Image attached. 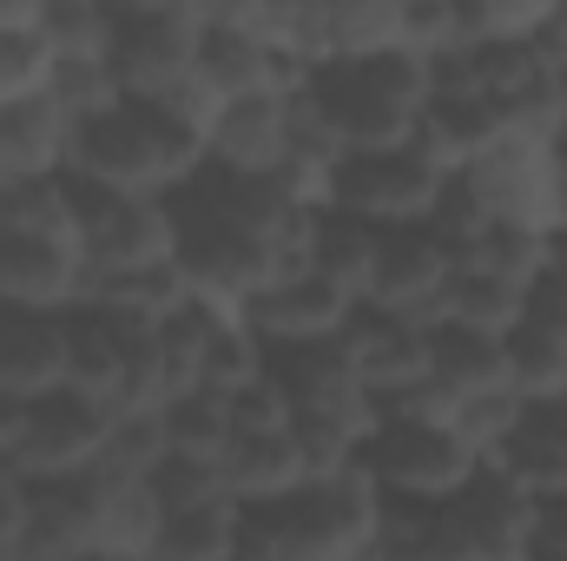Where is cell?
Returning <instances> with one entry per match:
<instances>
[{"instance_id": "cell-1", "label": "cell", "mask_w": 567, "mask_h": 561, "mask_svg": "<svg viewBox=\"0 0 567 561\" xmlns=\"http://www.w3.org/2000/svg\"><path fill=\"white\" fill-rule=\"evenodd\" d=\"M165 205H172V232H178L172 265H178L185 290L231 317L271 278L303 265L310 218H317L284 178H245V172H218V165H198V178H185Z\"/></svg>"}, {"instance_id": "cell-2", "label": "cell", "mask_w": 567, "mask_h": 561, "mask_svg": "<svg viewBox=\"0 0 567 561\" xmlns=\"http://www.w3.org/2000/svg\"><path fill=\"white\" fill-rule=\"evenodd\" d=\"M198 165H205V133L178 120L165 100H113L93 120H73V152H66L73 178L172 198L185 178H198Z\"/></svg>"}, {"instance_id": "cell-3", "label": "cell", "mask_w": 567, "mask_h": 561, "mask_svg": "<svg viewBox=\"0 0 567 561\" xmlns=\"http://www.w3.org/2000/svg\"><path fill=\"white\" fill-rule=\"evenodd\" d=\"M303 93L343 152L410 145L429 106V60L410 47L377 53V60H337V67L303 73Z\"/></svg>"}, {"instance_id": "cell-4", "label": "cell", "mask_w": 567, "mask_h": 561, "mask_svg": "<svg viewBox=\"0 0 567 561\" xmlns=\"http://www.w3.org/2000/svg\"><path fill=\"white\" fill-rule=\"evenodd\" d=\"M271 536L284 561H377V529H383V496L363 469L317 476L290 489L271 509H251Z\"/></svg>"}, {"instance_id": "cell-5", "label": "cell", "mask_w": 567, "mask_h": 561, "mask_svg": "<svg viewBox=\"0 0 567 561\" xmlns=\"http://www.w3.org/2000/svg\"><path fill=\"white\" fill-rule=\"evenodd\" d=\"M357 469L377 482L383 502L442 509V502H455V496L475 482L482 456H475L442 417H377Z\"/></svg>"}, {"instance_id": "cell-6", "label": "cell", "mask_w": 567, "mask_h": 561, "mask_svg": "<svg viewBox=\"0 0 567 561\" xmlns=\"http://www.w3.org/2000/svg\"><path fill=\"white\" fill-rule=\"evenodd\" d=\"M205 7L192 0H106V67L120 100H165L192 80Z\"/></svg>"}, {"instance_id": "cell-7", "label": "cell", "mask_w": 567, "mask_h": 561, "mask_svg": "<svg viewBox=\"0 0 567 561\" xmlns=\"http://www.w3.org/2000/svg\"><path fill=\"white\" fill-rule=\"evenodd\" d=\"M66 205H73V238L86 258V278H126V272H158L178 252L172 232V205L165 198H140V192H113L93 178L60 172Z\"/></svg>"}, {"instance_id": "cell-8", "label": "cell", "mask_w": 567, "mask_h": 561, "mask_svg": "<svg viewBox=\"0 0 567 561\" xmlns=\"http://www.w3.org/2000/svg\"><path fill=\"white\" fill-rule=\"evenodd\" d=\"M449 172L429 159L423 145H383V152H343L337 172H330V192L323 205L330 212H350L377 232H396V225H423L442 198Z\"/></svg>"}, {"instance_id": "cell-9", "label": "cell", "mask_w": 567, "mask_h": 561, "mask_svg": "<svg viewBox=\"0 0 567 561\" xmlns=\"http://www.w3.org/2000/svg\"><path fill=\"white\" fill-rule=\"evenodd\" d=\"M455 178L475 192V205L488 212V225H515V232H535V238L561 232L567 185H561V172H555V152L542 140L508 133L488 152H475Z\"/></svg>"}, {"instance_id": "cell-10", "label": "cell", "mask_w": 567, "mask_h": 561, "mask_svg": "<svg viewBox=\"0 0 567 561\" xmlns=\"http://www.w3.org/2000/svg\"><path fill=\"white\" fill-rule=\"evenodd\" d=\"M113 442V410L80 397L73 384L47 390L27 404V429H20V449H13V469L27 482H66V476H93L100 456Z\"/></svg>"}, {"instance_id": "cell-11", "label": "cell", "mask_w": 567, "mask_h": 561, "mask_svg": "<svg viewBox=\"0 0 567 561\" xmlns=\"http://www.w3.org/2000/svg\"><path fill=\"white\" fill-rule=\"evenodd\" d=\"M192 80L225 106V100H245V93H284V86H297L303 67L284 47H271L265 33H251L231 7H205V33H198Z\"/></svg>"}, {"instance_id": "cell-12", "label": "cell", "mask_w": 567, "mask_h": 561, "mask_svg": "<svg viewBox=\"0 0 567 561\" xmlns=\"http://www.w3.org/2000/svg\"><path fill=\"white\" fill-rule=\"evenodd\" d=\"M350 317H357V297H350L343 284H330L323 272H310V265H297V272L271 278L251 304H245V310H238V324H245L265 350H290V344L343 337V330H350Z\"/></svg>"}, {"instance_id": "cell-13", "label": "cell", "mask_w": 567, "mask_h": 561, "mask_svg": "<svg viewBox=\"0 0 567 561\" xmlns=\"http://www.w3.org/2000/svg\"><path fill=\"white\" fill-rule=\"evenodd\" d=\"M343 350L357 364V384L377 410L403 404L410 390L429 384V324L423 317H396V310H370L357 304L350 330H343Z\"/></svg>"}, {"instance_id": "cell-14", "label": "cell", "mask_w": 567, "mask_h": 561, "mask_svg": "<svg viewBox=\"0 0 567 561\" xmlns=\"http://www.w3.org/2000/svg\"><path fill=\"white\" fill-rule=\"evenodd\" d=\"M0 304L73 317L86 304L80 245L73 238H33V232H0Z\"/></svg>"}, {"instance_id": "cell-15", "label": "cell", "mask_w": 567, "mask_h": 561, "mask_svg": "<svg viewBox=\"0 0 567 561\" xmlns=\"http://www.w3.org/2000/svg\"><path fill=\"white\" fill-rule=\"evenodd\" d=\"M449 278H455V258L429 238L423 225H396V232L377 238V265H370V284H363V304L429 324Z\"/></svg>"}, {"instance_id": "cell-16", "label": "cell", "mask_w": 567, "mask_h": 561, "mask_svg": "<svg viewBox=\"0 0 567 561\" xmlns=\"http://www.w3.org/2000/svg\"><path fill=\"white\" fill-rule=\"evenodd\" d=\"M265 377L284 390L290 417H337V410H377L357 384V364L343 350V337L323 344H290V350H265Z\"/></svg>"}, {"instance_id": "cell-17", "label": "cell", "mask_w": 567, "mask_h": 561, "mask_svg": "<svg viewBox=\"0 0 567 561\" xmlns=\"http://www.w3.org/2000/svg\"><path fill=\"white\" fill-rule=\"evenodd\" d=\"M488 469L508 476L528 502L567 496V404H522V417L508 422Z\"/></svg>"}, {"instance_id": "cell-18", "label": "cell", "mask_w": 567, "mask_h": 561, "mask_svg": "<svg viewBox=\"0 0 567 561\" xmlns=\"http://www.w3.org/2000/svg\"><path fill=\"white\" fill-rule=\"evenodd\" d=\"M290 93V86H284ZM284 93H245L225 100L205 126V165L245 172V178H278L284 159Z\"/></svg>"}, {"instance_id": "cell-19", "label": "cell", "mask_w": 567, "mask_h": 561, "mask_svg": "<svg viewBox=\"0 0 567 561\" xmlns=\"http://www.w3.org/2000/svg\"><path fill=\"white\" fill-rule=\"evenodd\" d=\"M60 384H66V317L0 304V390L33 404Z\"/></svg>"}, {"instance_id": "cell-20", "label": "cell", "mask_w": 567, "mask_h": 561, "mask_svg": "<svg viewBox=\"0 0 567 561\" xmlns=\"http://www.w3.org/2000/svg\"><path fill=\"white\" fill-rule=\"evenodd\" d=\"M225 469V496L238 509H271L290 489L310 482L303 469V449H297V429H258V436H231V449L218 456Z\"/></svg>"}, {"instance_id": "cell-21", "label": "cell", "mask_w": 567, "mask_h": 561, "mask_svg": "<svg viewBox=\"0 0 567 561\" xmlns=\"http://www.w3.org/2000/svg\"><path fill=\"white\" fill-rule=\"evenodd\" d=\"M73 152V113L53 93L0 106V178H60Z\"/></svg>"}, {"instance_id": "cell-22", "label": "cell", "mask_w": 567, "mask_h": 561, "mask_svg": "<svg viewBox=\"0 0 567 561\" xmlns=\"http://www.w3.org/2000/svg\"><path fill=\"white\" fill-rule=\"evenodd\" d=\"M429 390L442 404H468V397L508 390L502 337H482V330H462V324H429Z\"/></svg>"}, {"instance_id": "cell-23", "label": "cell", "mask_w": 567, "mask_h": 561, "mask_svg": "<svg viewBox=\"0 0 567 561\" xmlns=\"http://www.w3.org/2000/svg\"><path fill=\"white\" fill-rule=\"evenodd\" d=\"M528 310V284H508V278H488V272H468L455 265V278L442 290L435 317L429 324H462V330H482V337H508Z\"/></svg>"}, {"instance_id": "cell-24", "label": "cell", "mask_w": 567, "mask_h": 561, "mask_svg": "<svg viewBox=\"0 0 567 561\" xmlns=\"http://www.w3.org/2000/svg\"><path fill=\"white\" fill-rule=\"evenodd\" d=\"M377 225H363V218H350V212H317L310 218V245H303V265L310 272H323L330 284H343L357 304H363V284H370V265H377Z\"/></svg>"}, {"instance_id": "cell-25", "label": "cell", "mask_w": 567, "mask_h": 561, "mask_svg": "<svg viewBox=\"0 0 567 561\" xmlns=\"http://www.w3.org/2000/svg\"><path fill=\"white\" fill-rule=\"evenodd\" d=\"M502 364H508V390L522 404H567V337L522 317L502 337Z\"/></svg>"}, {"instance_id": "cell-26", "label": "cell", "mask_w": 567, "mask_h": 561, "mask_svg": "<svg viewBox=\"0 0 567 561\" xmlns=\"http://www.w3.org/2000/svg\"><path fill=\"white\" fill-rule=\"evenodd\" d=\"M53 47L40 40V0H0V106L47 93Z\"/></svg>"}, {"instance_id": "cell-27", "label": "cell", "mask_w": 567, "mask_h": 561, "mask_svg": "<svg viewBox=\"0 0 567 561\" xmlns=\"http://www.w3.org/2000/svg\"><path fill=\"white\" fill-rule=\"evenodd\" d=\"M245 536V509L225 496V502H205V509H178L158 522V542L145 561H231Z\"/></svg>"}, {"instance_id": "cell-28", "label": "cell", "mask_w": 567, "mask_h": 561, "mask_svg": "<svg viewBox=\"0 0 567 561\" xmlns=\"http://www.w3.org/2000/svg\"><path fill=\"white\" fill-rule=\"evenodd\" d=\"M0 232L33 238H73V205L60 178H0ZM80 245V238H73Z\"/></svg>"}, {"instance_id": "cell-29", "label": "cell", "mask_w": 567, "mask_h": 561, "mask_svg": "<svg viewBox=\"0 0 567 561\" xmlns=\"http://www.w3.org/2000/svg\"><path fill=\"white\" fill-rule=\"evenodd\" d=\"M258 377H265V344L231 317V324L212 337V350H205V364H198V384H192V390H198V397H212V404H231V397H238L245 384H258Z\"/></svg>"}, {"instance_id": "cell-30", "label": "cell", "mask_w": 567, "mask_h": 561, "mask_svg": "<svg viewBox=\"0 0 567 561\" xmlns=\"http://www.w3.org/2000/svg\"><path fill=\"white\" fill-rule=\"evenodd\" d=\"M548 245H555V238H535V232H515V225H488L455 265L488 272V278H508V284H535L542 265H548Z\"/></svg>"}, {"instance_id": "cell-31", "label": "cell", "mask_w": 567, "mask_h": 561, "mask_svg": "<svg viewBox=\"0 0 567 561\" xmlns=\"http://www.w3.org/2000/svg\"><path fill=\"white\" fill-rule=\"evenodd\" d=\"M158 429H165V449H178V456H205V462H218L225 449H231V417H225V404H212V397H172L165 410H158Z\"/></svg>"}, {"instance_id": "cell-32", "label": "cell", "mask_w": 567, "mask_h": 561, "mask_svg": "<svg viewBox=\"0 0 567 561\" xmlns=\"http://www.w3.org/2000/svg\"><path fill=\"white\" fill-rule=\"evenodd\" d=\"M145 489H152L158 516H178V509L225 502V469H218V462H205V456H178V449H165V456H158V469L145 476Z\"/></svg>"}, {"instance_id": "cell-33", "label": "cell", "mask_w": 567, "mask_h": 561, "mask_svg": "<svg viewBox=\"0 0 567 561\" xmlns=\"http://www.w3.org/2000/svg\"><path fill=\"white\" fill-rule=\"evenodd\" d=\"M40 40L53 60L106 53V0H40Z\"/></svg>"}, {"instance_id": "cell-34", "label": "cell", "mask_w": 567, "mask_h": 561, "mask_svg": "<svg viewBox=\"0 0 567 561\" xmlns=\"http://www.w3.org/2000/svg\"><path fill=\"white\" fill-rule=\"evenodd\" d=\"M47 93H53L73 120H93L100 106H113V100H120V80H113L106 53H73V60H53Z\"/></svg>"}, {"instance_id": "cell-35", "label": "cell", "mask_w": 567, "mask_h": 561, "mask_svg": "<svg viewBox=\"0 0 567 561\" xmlns=\"http://www.w3.org/2000/svg\"><path fill=\"white\" fill-rule=\"evenodd\" d=\"M522 417V397L515 390H488V397H468V404H449V429L488 462L495 449H502V436H508V422Z\"/></svg>"}, {"instance_id": "cell-36", "label": "cell", "mask_w": 567, "mask_h": 561, "mask_svg": "<svg viewBox=\"0 0 567 561\" xmlns=\"http://www.w3.org/2000/svg\"><path fill=\"white\" fill-rule=\"evenodd\" d=\"M528 549H535V561H567V496L535 509V542Z\"/></svg>"}, {"instance_id": "cell-37", "label": "cell", "mask_w": 567, "mask_h": 561, "mask_svg": "<svg viewBox=\"0 0 567 561\" xmlns=\"http://www.w3.org/2000/svg\"><path fill=\"white\" fill-rule=\"evenodd\" d=\"M20 429H27V404H20L13 390H0V462H13V449H20Z\"/></svg>"}, {"instance_id": "cell-38", "label": "cell", "mask_w": 567, "mask_h": 561, "mask_svg": "<svg viewBox=\"0 0 567 561\" xmlns=\"http://www.w3.org/2000/svg\"><path fill=\"white\" fill-rule=\"evenodd\" d=\"M60 561H126V555H113V549H80V555H60Z\"/></svg>"}, {"instance_id": "cell-39", "label": "cell", "mask_w": 567, "mask_h": 561, "mask_svg": "<svg viewBox=\"0 0 567 561\" xmlns=\"http://www.w3.org/2000/svg\"><path fill=\"white\" fill-rule=\"evenodd\" d=\"M555 238H567V205H561V232H555Z\"/></svg>"}]
</instances>
